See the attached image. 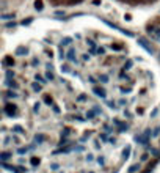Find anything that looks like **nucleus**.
<instances>
[{"instance_id": "1", "label": "nucleus", "mask_w": 160, "mask_h": 173, "mask_svg": "<svg viewBox=\"0 0 160 173\" xmlns=\"http://www.w3.org/2000/svg\"><path fill=\"white\" fill-rule=\"evenodd\" d=\"M136 41H138V44L141 46V47L145 49L146 52H149V54H151V55H154V54H155L154 47H152V46H151V43H149L148 39H146V38H143V36H140V38H136Z\"/></svg>"}, {"instance_id": "2", "label": "nucleus", "mask_w": 160, "mask_h": 173, "mask_svg": "<svg viewBox=\"0 0 160 173\" xmlns=\"http://www.w3.org/2000/svg\"><path fill=\"white\" fill-rule=\"evenodd\" d=\"M113 126H116V128H118V129H116V132H118V134H121V132H124V131H127V129H129V124H127V123H126V121H121V120H119V118H113Z\"/></svg>"}, {"instance_id": "3", "label": "nucleus", "mask_w": 160, "mask_h": 173, "mask_svg": "<svg viewBox=\"0 0 160 173\" xmlns=\"http://www.w3.org/2000/svg\"><path fill=\"white\" fill-rule=\"evenodd\" d=\"M17 105L16 104H13V102H8V104H5V114L6 115H9V116H16L19 114V110H17Z\"/></svg>"}, {"instance_id": "4", "label": "nucleus", "mask_w": 160, "mask_h": 173, "mask_svg": "<svg viewBox=\"0 0 160 173\" xmlns=\"http://www.w3.org/2000/svg\"><path fill=\"white\" fill-rule=\"evenodd\" d=\"M66 60H68L69 63H75V65H79V57H77V52H75L74 47H71L68 51V54H66Z\"/></svg>"}, {"instance_id": "5", "label": "nucleus", "mask_w": 160, "mask_h": 173, "mask_svg": "<svg viewBox=\"0 0 160 173\" xmlns=\"http://www.w3.org/2000/svg\"><path fill=\"white\" fill-rule=\"evenodd\" d=\"M93 93H94L97 98H101V99H107V90L104 88V86H101V85H94V86H93Z\"/></svg>"}, {"instance_id": "6", "label": "nucleus", "mask_w": 160, "mask_h": 173, "mask_svg": "<svg viewBox=\"0 0 160 173\" xmlns=\"http://www.w3.org/2000/svg\"><path fill=\"white\" fill-rule=\"evenodd\" d=\"M46 80H55V74H53V66L52 63H47L46 65Z\"/></svg>"}, {"instance_id": "7", "label": "nucleus", "mask_w": 160, "mask_h": 173, "mask_svg": "<svg viewBox=\"0 0 160 173\" xmlns=\"http://www.w3.org/2000/svg\"><path fill=\"white\" fill-rule=\"evenodd\" d=\"M5 85L8 86L9 90H14V91L19 88V84L14 80V79H6V80H5Z\"/></svg>"}, {"instance_id": "8", "label": "nucleus", "mask_w": 160, "mask_h": 173, "mask_svg": "<svg viewBox=\"0 0 160 173\" xmlns=\"http://www.w3.org/2000/svg\"><path fill=\"white\" fill-rule=\"evenodd\" d=\"M97 82H99V84H102V85L108 84V82H110V76L107 74V72H102V74L97 76Z\"/></svg>"}, {"instance_id": "9", "label": "nucleus", "mask_w": 160, "mask_h": 173, "mask_svg": "<svg viewBox=\"0 0 160 173\" xmlns=\"http://www.w3.org/2000/svg\"><path fill=\"white\" fill-rule=\"evenodd\" d=\"M11 157H13L11 151H2V153H0V162H8Z\"/></svg>"}, {"instance_id": "10", "label": "nucleus", "mask_w": 160, "mask_h": 173, "mask_svg": "<svg viewBox=\"0 0 160 173\" xmlns=\"http://www.w3.org/2000/svg\"><path fill=\"white\" fill-rule=\"evenodd\" d=\"M72 44V38L71 36H65V38L60 41V47H68V46Z\"/></svg>"}, {"instance_id": "11", "label": "nucleus", "mask_w": 160, "mask_h": 173, "mask_svg": "<svg viewBox=\"0 0 160 173\" xmlns=\"http://www.w3.org/2000/svg\"><path fill=\"white\" fill-rule=\"evenodd\" d=\"M27 54H28V49H27L25 46H22V47H17V49L14 51V55H16V57H21V55H27Z\"/></svg>"}, {"instance_id": "12", "label": "nucleus", "mask_w": 160, "mask_h": 173, "mask_svg": "<svg viewBox=\"0 0 160 173\" xmlns=\"http://www.w3.org/2000/svg\"><path fill=\"white\" fill-rule=\"evenodd\" d=\"M16 153H17V154H21V156L28 154V153H30V148H28V146H17V148H16Z\"/></svg>"}, {"instance_id": "13", "label": "nucleus", "mask_w": 160, "mask_h": 173, "mask_svg": "<svg viewBox=\"0 0 160 173\" xmlns=\"http://www.w3.org/2000/svg\"><path fill=\"white\" fill-rule=\"evenodd\" d=\"M5 96H6L8 99H17V98H19L17 91H14V90H8V91L5 93Z\"/></svg>"}, {"instance_id": "14", "label": "nucleus", "mask_w": 160, "mask_h": 173, "mask_svg": "<svg viewBox=\"0 0 160 173\" xmlns=\"http://www.w3.org/2000/svg\"><path fill=\"white\" fill-rule=\"evenodd\" d=\"M35 80H36V82H39V85H42V86L47 85V80H46V77H42L41 74H38V72L35 74Z\"/></svg>"}, {"instance_id": "15", "label": "nucleus", "mask_w": 160, "mask_h": 173, "mask_svg": "<svg viewBox=\"0 0 160 173\" xmlns=\"http://www.w3.org/2000/svg\"><path fill=\"white\" fill-rule=\"evenodd\" d=\"M71 132H72V128L65 126V128H63V131H61V137H63V139H68L69 135H71Z\"/></svg>"}, {"instance_id": "16", "label": "nucleus", "mask_w": 160, "mask_h": 173, "mask_svg": "<svg viewBox=\"0 0 160 173\" xmlns=\"http://www.w3.org/2000/svg\"><path fill=\"white\" fill-rule=\"evenodd\" d=\"M44 142H46V135H44V134H36V135H35V143L42 145Z\"/></svg>"}, {"instance_id": "17", "label": "nucleus", "mask_w": 160, "mask_h": 173, "mask_svg": "<svg viewBox=\"0 0 160 173\" xmlns=\"http://www.w3.org/2000/svg\"><path fill=\"white\" fill-rule=\"evenodd\" d=\"M130 146H126V148H122V151H121V156H122V159H129V156H130Z\"/></svg>"}, {"instance_id": "18", "label": "nucleus", "mask_w": 160, "mask_h": 173, "mask_svg": "<svg viewBox=\"0 0 160 173\" xmlns=\"http://www.w3.org/2000/svg\"><path fill=\"white\" fill-rule=\"evenodd\" d=\"M132 66H133V60H126V63L122 65L121 71H124V72H126V71H129V69H130Z\"/></svg>"}, {"instance_id": "19", "label": "nucleus", "mask_w": 160, "mask_h": 173, "mask_svg": "<svg viewBox=\"0 0 160 173\" xmlns=\"http://www.w3.org/2000/svg\"><path fill=\"white\" fill-rule=\"evenodd\" d=\"M42 101H44L46 104L49 105V107H50V105H53V104H55V102H53V98H52L50 95H44V96H42Z\"/></svg>"}, {"instance_id": "20", "label": "nucleus", "mask_w": 160, "mask_h": 173, "mask_svg": "<svg viewBox=\"0 0 160 173\" xmlns=\"http://www.w3.org/2000/svg\"><path fill=\"white\" fill-rule=\"evenodd\" d=\"M85 116H86V120H94L96 116H97V114H96V112L93 110V109H89V110H86Z\"/></svg>"}, {"instance_id": "21", "label": "nucleus", "mask_w": 160, "mask_h": 173, "mask_svg": "<svg viewBox=\"0 0 160 173\" xmlns=\"http://www.w3.org/2000/svg\"><path fill=\"white\" fill-rule=\"evenodd\" d=\"M27 172H28V168L24 167V165H16V167H14V172H13V173H27Z\"/></svg>"}, {"instance_id": "22", "label": "nucleus", "mask_w": 160, "mask_h": 173, "mask_svg": "<svg viewBox=\"0 0 160 173\" xmlns=\"http://www.w3.org/2000/svg\"><path fill=\"white\" fill-rule=\"evenodd\" d=\"M105 104L108 105V107L112 109V110H118V104H116L115 101H112V99H107V101H105Z\"/></svg>"}, {"instance_id": "23", "label": "nucleus", "mask_w": 160, "mask_h": 173, "mask_svg": "<svg viewBox=\"0 0 160 173\" xmlns=\"http://www.w3.org/2000/svg\"><path fill=\"white\" fill-rule=\"evenodd\" d=\"M11 140H13V143H14L16 146H21V142L22 140H21V137H19L17 134H13L11 135Z\"/></svg>"}, {"instance_id": "24", "label": "nucleus", "mask_w": 160, "mask_h": 173, "mask_svg": "<svg viewBox=\"0 0 160 173\" xmlns=\"http://www.w3.org/2000/svg\"><path fill=\"white\" fill-rule=\"evenodd\" d=\"M14 58H13V57H6L5 60H3V65H5V66H14Z\"/></svg>"}, {"instance_id": "25", "label": "nucleus", "mask_w": 160, "mask_h": 173, "mask_svg": "<svg viewBox=\"0 0 160 173\" xmlns=\"http://www.w3.org/2000/svg\"><path fill=\"white\" fill-rule=\"evenodd\" d=\"M69 120H74V121H77V123H83L85 121V118H83L82 115H71V116H68Z\"/></svg>"}, {"instance_id": "26", "label": "nucleus", "mask_w": 160, "mask_h": 173, "mask_svg": "<svg viewBox=\"0 0 160 173\" xmlns=\"http://www.w3.org/2000/svg\"><path fill=\"white\" fill-rule=\"evenodd\" d=\"M61 72H71V65L66 61L61 63Z\"/></svg>"}, {"instance_id": "27", "label": "nucleus", "mask_w": 160, "mask_h": 173, "mask_svg": "<svg viewBox=\"0 0 160 173\" xmlns=\"http://www.w3.org/2000/svg\"><path fill=\"white\" fill-rule=\"evenodd\" d=\"M30 164L32 165H39L41 164V159H39L38 156H32V157H30Z\"/></svg>"}, {"instance_id": "28", "label": "nucleus", "mask_w": 160, "mask_h": 173, "mask_svg": "<svg viewBox=\"0 0 160 173\" xmlns=\"http://www.w3.org/2000/svg\"><path fill=\"white\" fill-rule=\"evenodd\" d=\"M14 132H19V134H24V128H22V126H19V124H14L13 126V134H14Z\"/></svg>"}, {"instance_id": "29", "label": "nucleus", "mask_w": 160, "mask_h": 173, "mask_svg": "<svg viewBox=\"0 0 160 173\" xmlns=\"http://www.w3.org/2000/svg\"><path fill=\"white\" fill-rule=\"evenodd\" d=\"M88 82H89V84H91L93 86H94V85H99V82H97V77H94V76H91V74L88 76Z\"/></svg>"}, {"instance_id": "30", "label": "nucleus", "mask_w": 160, "mask_h": 173, "mask_svg": "<svg viewBox=\"0 0 160 173\" xmlns=\"http://www.w3.org/2000/svg\"><path fill=\"white\" fill-rule=\"evenodd\" d=\"M42 0H35V9L36 11H42Z\"/></svg>"}, {"instance_id": "31", "label": "nucleus", "mask_w": 160, "mask_h": 173, "mask_svg": "<svg viewBox=\"0 0 160 173\" xmlns=\"http://www.w3.org/2000/svg\"><path fill=\"white\" fill-rule=\"evenodd\" d=\"M140 168H141V167H140V164H133V165L129 167V173H136Z\"/></svg>"}, {"instance_id": "32", "label": "nucleus", "mask_w": 160, "mask_h": 173, "mask_svg": "<svg viewBox=\"0 0 160 173\" xmlns=\"http://www.w3.org/2000/svg\"><path fill=\"white\" fill-rule=\"evenodd\" d=\"M32 88H33V91H35V93H41L42 91V85H38L36 82H35V84H32Z\"/></svg>"}, {"instance_id": "33", "label": "nucleus", "mask_w": 160, "mask_h": 173, "mask_svg": "<svg viewBox=\"0 0 160 173\" xmlns=\"http://www.w3.org/2000/svg\"><path fill=\"white\" fill-rule=\"evenodd\" d=\"M14 77H16V72L13 71L11 68H9V69H6V79H14Z\"/></svg>"}, {"instance_id": "34", "label": "nucleus", "mask_w": 160, "mask_h": 173, "mask_svg": "<svg viewBox=\"0 0 160 173\" xmlns=\"http://www.w3.org/2000/svg\"><path fill=\"white\" fill-rule=\"evenodd\" d=\"M96 162H97L101 167H105V157H104V156H99V157H96Z\"/></svg>"}, {"instance_id": "35", "label": "nucleus", "mask_w": 160, "mask_h": 173, "mask_svg": "<svg viewBox=\"0 0 160 173\" xmlns=\"http://www.w3.org/2000/svg\"><path fill=\"white\" fill-rule=\"evenodd\" d=\"M58 57H60V60H66V52L63 51V47H58Z\"/></svg>"}, {"instance_id": "36", "label": "nucleus", "mask_w": 160, "mask_h": 173, "mask_svg": "<svg viewBox=\"0 0 160 173\" xmlns=\"http://www.w3.org/2000/svg\"><path fill=\"white\" fill-rule=\"evenodd\" d=\"M107 132H99V140H102V142H108V137H107Z\"/></svg>"}, {"instance_id": "37", "label": "nucleus", "mask_w": 160, "mask_h": 173, "mask_svg": "<svg viewBox=\"0 0 160 173\" xmlns=\"http://www.w3.org/2000/svg\"><path fill=\"white\" fill-rule=\"evenodd\" d=\"M77 102H88V96H86V95L77 96Z\"/></svg>"}, {"instance_id": "38", "label": "nucleus", "mask_w": 160, "mask_h": 173, "mask_svg": "<svg viewBox=\"0 0 160 173\" xmlns=\"http://www.w3.org/2000/svg\"><path fill=\"white\" fill-rule=\"evenodd\" d=\"M52 112H53L55 115H60V114H61V110H60V107H58L56 104H53V105H52Z\"/></svg>"}, {"instance_id": "39", "label": "nucleus", "mask_w": 160, "mask_h": 173, "mask_svg": "<svg viewBox=\"0 0 160 173\" xmlns=\"http://www.w3.org/2000/svg\"><path fill=\"white\" fill-rule=\"evenodd\" d=\"M160 135V126H155L154 131H152V137H159Z\"/></svg>"}, {"instance_id": "40", "label": "nucleus", "mask_w": 160, "mask_h": 173, "mask_svg": "<svg viewBox=\"0 0 160 173\" xmlns=\"http://www.w3.org/2000/svg\"><path fill=\"white\" fill-rule=\"evenodd\" d=\"M85 159H86V162H93V161H94V154H93V153H88Z\"/></svg>"}, {"instance_id": "41", "label": "nucleus", "mask_w": 160, "mask_h": 173, "mask_svg": "<svg viewBox=\"0 0 160 173\" xmlns=\"http://www.w3.org/2000/svg\"><path fill=\"white\" fill-rule=\"evenodd\" d=\"M58 168H60V164H58V162H52V164H50V170L55 172V170H58Z\"/></svg>"}, {"instance_id": "42", "label": "nucleus", "mask_w": 160, "mask_h": 173, "mask_svg": "<svg viewBox=\"0 0 160 173\" xmlns=\"http://www.w3.org/2000/svg\"><path fill=\"white\" fill-rule=\"evenodd\" d=\"M93 110H94L96 112V114H102V107H101V105H94V107H93Z\"/></svg>"}, {"instance_id": "43", "label": "nucleus", "mask_w": 160, "mask_h": 173, "mask_svg": "<svg viewBox=\"0 0 160 173\" xmlns=\"http://www.w3.org/2000/svg\"><path fill=\"white\" fill-rule=\"evenodd\" d=\"M96 54H97V55H104L105 54V49L104 47H97V49H96Z\"/></svg>"}, {"instance_id": "44", "label": "nucleus", "mask_w": 160, "mask_h": 173, "mask_svg": "<svg viewBox=\"0 0 160 173\" xmlns=\"http://www.w3.org/2000/svg\"><path fill=\"white\" fill-rule=\"evenodd\" d=\"M6 6H8V3H6V0H0V9H5Z\"/></svg>"}, {"instance_id": "45", "label": "nucleus", "mask_w": 160, "mask_h": 173, "mask_svg": "<svg viewBox=\"0 0 160 173\" xmlns=\"http://www.w3.org/2000/svg\"><path fill=\"white\" fill-rule=\"evenodd\" d=\"M94 148H96V149H101V148H102V142L94 140Z\"/></svg>"}, {"instance_id": "46", "label": "nucleus", "mask_w": 160, "mask_h": 173, "mask_svg": "<svg viewBox=\"0 0 160 173\" xmlns=\"http://www.w3.org/2000/svg\"><path fill=\"white\" fill-rule=\"evenodd\" d=\"M32 21H33V19L28 18V19H25V21H22L21 24H22V25H30V24H32Z\"/></svg>"}, {"instance_id": "47", "label": "nucleus", "mask_w": 160, "mask_h": 173, "mask_svg": "<svg viewBox=\"0 0 160 173\" xmlns=\"http://www.w3.org/2000/svg\"><path fill=\"white\" fill-rule=\"evenodd\" d=\"M2 19H14V14H2Z\"/></svg>"}, {"instance_id": "48", "label": "nucleus", "mask_w": 160, "mask_h": 173, "mask_svg": "<svg viewBox=\"0 0 160 173\" xmlns=\"http://www.w3.org/2000/svg\"><path fill=\"white\" fill-rule=\"evenodd\" d=\"M35 112H36V114L41 112V104H39V102H36V104H35Z\"/></svg>"}, {"instance_id": "49", "label": "nucleus", "mask_w": 160, "mask_h": 173, "mask_svg": "<svg viewBox=\"0 0 160 173\" xmlns=\"http://www.w3.org/2000/svg\"><path fill=\"white\" fill-rule=\"evenodd\" d=\"M9 143H13V140H11V137H6V139H5V140H3V145H5V146H6V145H9Z\"/></svg>"}, {"instance_id": "50", "label": "nucleus", "mask_w": 160, "mask_h": 173, "mask_svg": "<svg viewBox=\"0 0 160 173\" xmlns=\"http://www.w3.org/2000/svg\"><path fill=\"white\" fill-rule=\"evenodd\" d=\"M148 157H149V154H148V153H145V154H141V157H140V159H141V162H146V161H148Z\"/></svg>"}, {"instance_id": "51", "label": "nucleus", "mask_w": 160, "mask_h": 173, "mask_svg": "<svg viewBox=\"0 0 160 173\" xmlns=\"http://www.w3.org/2000/svg\"><path fill=\"white\" fill-rule=\"evenodd\" d=\"M82 58L85 60V61H88V60L91 58V55H89V54H83V55H82Z\"/></svg>"}, {"instance_id": "52", "label": "nucleus", "mask_w": 160, "mask_h": 173, "mask_svg": "<svg viewBox=\"0 0 160 173\" xmlns=\"http://www.w3.org/2000/svg\"><path fill=\"white\" fill-rule=\"evenodd\" d=\"M119 105H127V101H126L124 98H121L119 99Z\"/></svg>"}, {"instance_id": "53", "label": "nucleus", "mask_w": 160, "mask_h": 173, "mask_svg": "<svg viewBox=\"0 0 160 173\" xmlns=\"http://www.w3.org/2000/svg\"><path fill=\"white\" fill-rule=\"evenodd\" d=\"M112 49H115V51H122V46H112Z\"/></svg>"}, {"instance_id": "54", "label": "nucleus", "mask_w": 160, "mask_h": 173, "mask_svg": "<svg viewBox=\"0 0 160 173\" xmlns=\"http://www.w3.org/2000/svg\"><path fill=\"white\" fill-rule=\"evenodd\" d=\"M32 65H33V66H38V65H39V60H38V58H33Z\"/></svg>"}, {"instance_id": "55", "label": "nucleus", "mask_w": 160, "mask_h": 173, "mask_svg": "<svg viewBox=\"0 0 160 173\" xmlns=\"http://www.w3.org/2000/svg\"><path fill=\"white\" fill-rule=\"evenodd\" d=\"M124 116H127V118H132V114L129 110H124Z\"/></svg>"}, {"instance_id": "56", "label": "nucleus", "mask_w": 160, "mask_h": 173, "mask_svg": "<svg viewBox=\"0 0 160 173\" xmlns=\"http://www.w3.org/2000/svg\"><path fill=\"white\" fill-rule=\"evenodd\" d=\"M108 142H110V143H113V145H115V143H116V139H115V137H108Z\"/></svg>"}, {"instance_id": "57", "label": "nucleus", "mask_w": 160, "mask_h": 173, "mask_svg": "<svg viewBox=\"0 0 160 173\" xmlns=\"http://www.w3.org/2000/svg\"><path fill=\"white\" fill-rule=\"evenodd\" d=\"M14 22H8V24H6V27H8V28H11V27H14Z\"/></svg>"}, {"instance_id": "58", "label": "nucleus", "mask_w": 160, "mask_h": 173, "mask_svg": "<svg viewBox=\"0 0 160 173\" xmlns=\"http://www.w3.org/2000/svg\"><path fill=\"white\" fill-rule=\"evenodd\" d=\"M24 162H25V157H22V156H21V157H19V164H24Z\"/></svg>"}, {"instance_id": "59", "label": "nucleus", "mask_w": 160, "mask_h": 173, "mask_svg": "<svg viewBox=\"0 0 160 173\" xmlns=\"http://www.w3.org/2000/svg\"><path fill=\"white\" fill-rule=\"evenodd\" d=\"M46 54H47L49 57H52V51H49V49H46Z\"/></svg>"}, {"instance_id": "60", "label": "nucleus", "mask_w": 160, "mask_h": 173, "mask_svg": "<svg viewBox=\"0 0 160 173\" xmlns=\"http://www.w3.org/2000/svg\"><path fill=\"white\" fill-rule=\"evenodd\" d=\"M157 114H159V110H157V109H155V110H154V112H152V114H151V116H155Z\"/></svg>"}, {"instance_id": "61", "label": "nucleus", "mask_w": 160, "mask_h": 173, "mask_svg": "<svg viewBox=\"0 0 160 173\" xmlns=\"http://www.w3.org/2000/svg\"><path fill=\"white\" fill-rule=\"evenodd\" d=\"M86 173H96V172H93V170H89V172H86Z\"/></svg>"}, {"instance_id": "62", "label": "nucleus", "mask_w": 160, "mask_h": 173, "mask_svg": "<svg viewBox=\"0 0 160 173\" xmlns=\"http://www.w3.org/2000/svg\"><path fill=\"white\" fill-rule=\"evenodd\" d=\"M60 173H63V172H60Z\"/></svg>"}]
</instances>
